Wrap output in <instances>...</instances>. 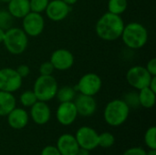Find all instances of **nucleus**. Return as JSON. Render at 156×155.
<instances>
[{
    "instance_id": "1",
    "label": "nucleus",
    "mask_w": 156,
    "mask_h": 155,
    "mask_svg": "<svg viewBox=\"0 0 156 155\" xmlns=\"http://www.w3.org/2000/svg\"><path fill=\"white\" fill-rule=\"evenodd\" d=\"M124 28V22L120 15L110 12L101 16L96 24V33L103 40L113 41L121 37Z\"/></svg>"
},
{
    "instance_id": "2",
    "label": "nucleus",
    "mask_w": 156,
    "mask_h": 155,
    "mask_svg": "<svg viewBox=\"0 0 156 155\" xmlns=\"http://www.w3.org/2000/svg\"><path fill=\"white\" fill-rule=\"evenodd\" d=\"M121 37L123 43L128 48L138 49L147 43L148 31L142 24L138 22H132L127 26H124Z\"/></svg>"
},
{
    "instance_id": "3",
    "label": "nucleus",
    "mask_w": 156,
    "mask_h": 155,
    "mask_svg": "<svg viewBox=\"0 0 156 155\" xmlns=\"http://www.w3.org/2000/svg\"><path fill=\"white\" fill-rule=\"evenodd\" d=\"M130 107L122 100L110 101L104 110L105 122L111 126H120L124 123L129 116Z\"/></svg>"
},
{
    "instance_id": "4",
    "label": "nucleus",
    "mask_w": 156,
    "mask_h": 155,
    "mask_svg": "<svg viewBox=\"0 0 156 155\" xmlns=\"http://www.w3.org/2000/svg\"><path fill=\"white\" fill-rule=\"evenodd\" d=\"M4 45L8 52L13 55L22 54L28 43L27 35L25 31L18 27H10L5 31Z\"/></svg>"
},
{
    "instance_id": "5",
    "label": "nucleus",
    "mask_w": 156,
    "mask_h": 155,
    "mask_svg": "<svg viewBox=\"0 0 156 155\" xmlns=\"http://www.w3.org/2000/svg\"><path fill=\"white\" fill-rule=\"evenodd\" d=\"M58 89L57 80L52 75H40L35 81L33 92L37 100L47 102L56 97Z\"/></svg>"
},
{
    "instance_id": "6",
    "label": "nucleus",
    "mask_w": 156,
    "mask_h": 155,
    "mask_svg": "<svg viewBox=\"0 0 156 155\" xmlns=\"http://www.w3.org/2000/svg\"><path fill=\"white\" fill-rule=\"evenodd\" d=\"M152 77L153 76L148 72L146 68L142 66H135L131 68L126 74L128 83L139 90L149 86Z\"/></svg>"
},
{
    "instance_id": "7",
    "label": "nucleus",
    "mask_w": 156,
    "mask_h": 155,
    "mask_svg": "<svg viewBox=\"0 0 156 155\" xmlns=\"http://www.w3.org/2000/svg\"><path fill=\"white\" fill-rule=\"evenodd\" d=\"M101 88V79L95 73H87L83 75L79 80L74 90L80 93L89 96L96 95Z\"/></svg>"
},
{
    "instance_id": "8",
    "label": "nucleus",
    "mask_w": 156,
    "mask_h": 155,
    "mask_svg": "<svg viewBox=\"0 0 156 155\" xmlns=\"http://www.w3.org/2000/svg\"><path fill=\"white\" fill-rule=\"evenodd\" d=\"M22 78L16 69L4 68L0 69V90L6 92H15L20 89Z\"/></svg>"
},
{
    "instance_id": "9",
    "label": "nucleus",
    "mask_w": 156,
    "mask_h": 155,
    "mask_svg": "<svg viewBox=\"0 0 156 155\" xmlns=\"http://www.w3.org/2000/svg\"><path fill=\"white\" fill-rule=\"evenodd\" d=\"M23 30L30 37H37L42 33L45 21L40 13L29 12L23 17Z\"/></svg>"
},
{
    "instance_id": "10",
    "label": "nucleus",
    "mask_w": 156,
    "mask_h": 155,
    "mask_svg": "<svg viewBox=\"0 0 156 155\" xmlns=\"http://www.w3.org/2000/svg\"><path fill=\"white\" fill-rule=\"evenodd\" d=\"M75 138L80 148L91 151L99 146V134L90 127H80L77 131Z\"/></svg>"
},
{
    "instance_id": "11",
    "label": "nucleus",
    "mask_w": 156,
    "mask_h": 155,
    "mask_svg": "<svg viewBox=\"0 0 156 155\" xmlns=\"http://www.w3.org/2000/svg\"><path fill=\"white\" fill-rule=\"evenodd\" d=\"M49 61L51 62L55 69L67 70L73 66L74 57L69 50L60 48L55 50L52 53Z\"/></svg>"
},
{
    "instance_id": "12",
    "label": "nucleus",
    "mask_w": 156,
    "mask_h": 155,
    "mask_svg": "<svg viewBox=\"0 0 156 155\" xmlns=\"http://www.w3.org/2000/svg\"><path fill=\"white\" fill-rule=\"evenodd\" d=\"M57 120L58 122L64 126H69L72 124L77 116V109L73 101H67V102H60L58 110H57Z\"/></svg>"
},
{
    "instance_id": "13",
    "label": "nucleus",
    "mask_w": 156,
    "mask_h": 155,
    "mask_svg": "<svg viewBox=\"0 0 156 155\" xmlns=\"http://www.w3.org/2000/svg\"><path fill=\"white\" fill-rule=\"evenodd\" d=\"M74 104L78 114L83 117L91 116L97 109V103L93 96L84 95L81 93L75 97Z\"/></svg>"
},
{
    "instance_id": "14",
    "label": "nucleus",
    "mask_w": 156,
    "mask_h": 155,
    "mask_svg": "<svg viewBox=\"0 0 156 155\" xmlns=\"http://www.w3.org/2000/svg\"><path fill=\"white\" fill-rule=\"evenodd\" d=\"M47 16L52 21H61L69 13V5L62 0H52L48 2L46 8Z\"/></svg>"
},
{
    "instance_id": "15",
    "label": "nucleus",
    "mask_w": 156,
    "mask_h": 155,
    "mask_svg": "<svg viewBox=\"0 0 156 155\" xmlns=\"http://www.w3.org/2000/svg\"><path fill=\"white\" fill-rule=\"evenodd\" d=\"M57 148L61 155H77L80 147L77 143L75 136L65 133L58 138Z\"/></svg>"
},
{
    "instance_id": "16",
    "label": "nucleus",
    "mask_w": 156,
    "mask_h": 155,
    "mask_svg": "<svg viewBox=\"0 0 156 155\" xmlns=\"http://www.w3.org/2000/svg\"><path fill=\"white\" fill-rule=\"evenodd\" d=\"M30 115L33 122L38 125L46 124L51 116V111L48 105L45 101L37 100L31 106Z\"/></svg>"
},
{
    "instance_id": "17",
    "label": "nucleus",
    "mask_w": 156,
    "mask_h": 155,
    "mask_svg": "<svg viewBox=\"0 0 156 155\" xmlns=\"http://www.w3.org/2000/svg\"><path fill=\"white\" fill-rule=\"evenodd\" d=\"M7 122L10 127L16 130L23 129L28 122L27 112L20 108H15L7 114Z\"/></svg>"
},
{
    "instance_id": "18",
    "label": "nucleus",
    "mask_w": 156,
    "mask_h": 155,
    "mask_svg": "<svg viewBox=\"0 0 156 155\" xmlns=\"http://www.w3.org/2000/svg\"><path fill=\"white\" fill-rule=\"evenodd\" d=\"M7 4L8 12L13 17L23 18L30 12L29 0H10Z\"/></svg>"
},
{
    "instance_id": "19",
    "label": "nucleus",
    "mask_w": 156,
    "mask_h": 155,
    "mask_svg": "<svg viewBox=\"0 0 156 155\" xmlns=\"http://www.w3.org/2000/svg\"><path fill=\"white\" fill-rule=\"evenodd\" d=\"M16 108V98L11 92L0 90V116L7 114Z\"/></svg>"
},
{
    "instance_id": "20",
    "label": "nucleus",
    "mask_w": 156,
    "mask_h": 155,
    "mask_svg": "<svg viewBox=\"0 0 156 155\" xmlns=\"http://www.w3.org/2000/svg\"><path fill=\"white\" fill-rule=\"evenodd\" d=\"M155 92H154L149 87L140 90V92L138 93L140 105H142L146 109H150L154 107L155 104Z\"/></svg>"
},
{
    "instance_id": "21",
    "label": "nucleus",
    "mask_w": 156,
    "mask_h": 155,
    "mask_svg": "<svg viewBox=\"0 0 156 155\" xmlns=\"http://www.w3.org/2000/svg\"><path fill=\"white\" fill-rule=\"evenodd\" d=\"M56 97L58 98L59 102L72 101L76 97V90L70 86H64L59 90L58 89Z\"/></svg>"
},
{
    "instance_id": "22",
    "label": "nucleus",
    "mask_w": 156,
    "mask_h": 155,
    "mask_svg": "<svg viewBox=\"0 0 156 155\" xmlns=\"http://www.w3.org/2000/svg\"><path fill=\"white\" fill-rule=\"evenodd\" d=\"M128 6L127 0H109L108 3V10L110 13L115 15L122 14Z\"/></svg>"
},
{
    "instance_id": "23",
    "label": "nucleus",
    "mask_w": 156,
    "mask_h": 155,
    "mask_svg": "<svg viewBox=\"0 0 156 155\" xmlns=\"http://www.w3.org/2000/svg\"><path fill=\"white\" fill-rule=\"evenodd\" d=\"M13 16L8 11L1 10L0 11V28L3 30H7L12 27L13 25Z\"/></svg>"
},
{
    "instance_id": "24",
    "label": "nucleus",
    "mask_w": 156,
    "mask_h": 155,
    "mask_svg": "<svg viewBox=\"0 0 156 155\" xmlns=\"http://www.w3.org/2000/svg\"><path fill=\"white\" fill-rule=\"evenodd\" d=\"M37 101V99L33 90H27L20 96V102L25 107H31Z\"/></svg>"
},
{
    "instance_id": "25",
    "label": "nucleus",
    "mask_w": 156,
    "mask_h": 155,
    "mask_svg": "<svg viewBox=\"0 0 156 155\" xmlns=\"http://www.w3.org/2000/svg\"><path fill=\"white\" fill-rule=\"evenodd\" d=\"M155 135H156V127L155 126H152L150 127L144 135V142L146 143V145L150 148V149H156V141H155Z\"/></svg>"
},
{
    "instance_id": "26",
    "label": "nucleus",
    "mask_w": 156,
    "mask_h": 155,
    "mask_svg": "<svg viewBox=\"0 0 156 155\" xmlns=\"http://www.w3.org/2000/svg\"><path fill=\"white\" fill-rule=\"evenodd\" d=\"M114 136L110 132H103L99 135V145L102 148H110L114 144Z\"/></svg>"
},
{
    "instance_id": "27",
    "label": "nucleus",
    "mask_w": 156,
    "mask_h": 155,
    "mask_svg": "<svg viewBox=\"0 0 156 155\" xmlns=\"http://www.w3.org/2000/svg\"><path fill=\"white\" fill-rule=\"evenodd\" d=\"M48 2V0H29L30 11L36 13L43 12L46 10Z\"/></svg>"
},
{
    "instance_id": "28",
    "label": "nucleus",
    "mask_w": 156,
    "mask_h": 155,
    "mask_svg": "<svg viewBox=\"0 0 156 155\" xmlns=\"http://www.w3.org/2000/svg\"><path fill=\"white\" fill-rule=\"evenodd\" d=\"M125 103L129 106V107H133V108H137L140 105L139 102V95L136 92H129L125 95L124 100Z\"/></svg>"
},
{
    "instance_id": "29",
    "label": "nucleus",
    "mask_w": 156,
    "mask_h": 155,
    "mask_svg": "<svg viewBox=\"0 0 156 155\" xmlns=\"http://www.w3.org/2000/svg\"><path fill=\"white\" fill-rule=\"evenodd\" d=\"M54 67L51 64L50 61H47L44 62L43 64H41V66L39 67V73L40 75H44V76H48V75H51L54 71Z\"/></svg>"
},
{
    "instance_id": "30",
    "label": "nucleus",
    "mask_w": 156,
    "mask_h": 155,
    "mask_svg": "<svg viewBox=\"0 0 156 155\" xmlns=\"http://www.w3.org/2000/svg\"><path fill=\"white\" fill-rule=\"evenodd\" d=\"M16 72L18 73V75L23 79V78H26L28 76L29 72H30V69H29V67L27 65H19L17 67V69H16Z\"/></svg>"
},
{
    "instance_id": "31",
    "label": "nucleus",
    "mask_w": 156,
    "mask_h": 155,
    "mask_svg": "<svg viewBox=\"0 0 156 155\" xmlns=\"http://www.w3.org/2000/svg\"><path fill=\"white\" fill-rule=\"evenodd\" d=\"M41 155H61L60 153L58 152V148L55 146H47L45 147L42 152H41Z\"/></svg>"
},
{
    "instance_id": "32",
    "label": "nucleus",
    "mask_w": 156,
    "mask_h": 155,
    "mask_svg": "<svg viewBox=\"0 0 156 155\" xmlns=\"http://www.w3.org/2000/svg\"><path fill=\"white\" fill-rule=\"evenodd\" d=\"M123 155H146V152L140 147H133L128 149Z\"/></svg>"
},
{
    "instance_id": "33",
    "label": "nucleus",
    "mask_w": 156,
    "mask_h": 155,
    "mask_svg": "<svg viewBox=\"0 0 156 155\" xmlns=\"http://www.w3.org/2000/svg\"><path fill=\"white\" fill-rule=\"evenodd\" d=\"M145 68L152 76H156V58H152L147 63V66Z\"/></svg>"
},
{
    "instance_id": "34",
    "label": "nucleus",
    "mask_w": 156,
    "mask_h": 155,
    "mask_svg": "<svg viewBox=\"0 0 156 155\" xmlns=\"http://www.w3.org/2000/svg\"><path fill=\"white\" fill-rule=\"evenodd\" d=\"M154 92L156 93V76H153L152 77V79L150 81V84L148 86Z\"/></svg>"
},
{
    "instance_id": "35",
    "label": "nucleus",
    "mask_w": 156,
    "mask_h": 155,
    "mask_svg": "<svg viewBox=\"0 0 156 155\" xmlns=\"http://www.w3.org/2000/svg\"><path fill=\"white\" fill-rule=\"evenodd\" d=\"M77 155H90V151L86 150L84 148H80Z\"/></svg>"
},
{
    "instance_id": "36",
    "label": "nucleus",
    "mask_w": 156,
    "mask_h": 155,
    "mask_svg": "<svg viewBox=\"0 0 156 155\" xmlns=\"http://www.w3.org/2000/svg\"><path fill=\"white\" fill-rule=\"evenodd\" d=\"M62 1H63L64 3H66L68 5H74V4H76L78 0H62Z\"/></svg>"
},
{
    "instance_id": "37",
    "label": "nucleus",
    "mask_w": 156,
    "mask_h": 155,
    "mask_svg": "<svg viewBox=\"0 0 156 155\" xmlns=\"http://www.w3.org/2000/svg\"><path fill=\"white\" fill-rule=\"evenodd\" d=\"M4 37H5V30H3L2 28H0V43L3 42Z\"/></svg>"
},
{
    "instance_id": "38",
    "label": "nucleus",
    "mask_w": 156,
    "mask_h": 155,
    "mask_svg": "<svg viewBox=\"0 0 156 155\" xmlns=\"http://www.w3.org/2000/svg\"><path fill=\"white\" fill-rule=\"evenodd\" d=\"M146 155H156V149H151L149 153H146Z\"/></svg>"
},
{
    "instance_id": "39",
    "label": "nucleus",
    "mask_w": 156,
    "mask_h": 155,
    "mask_svg": "<svg viewBox=\"0 0 156 155\" xmlns=\"http://www.w3.org/2000/svg\"><path fill=\"white\" fill-rule=\"evenodd\" d=\"M0 1H2V2H4V3H8L10 0H0Z\"/></svg>"
}]
</instances>
